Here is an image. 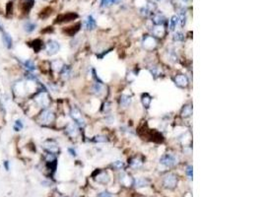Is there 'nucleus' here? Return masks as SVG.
Returning a JSON list of instances; mask_svg holds the SVG:
<instances>
[{
	"instance_id": "obj_8",
	"label": "nucleus",
	"mask_w": 263,
	"mask_h": 197,
	"mask_svg": "<svg viewBox=\"0 0 263 197\" xmlns=\"http://www.w3.org/2000/svg\"><path fill=\"white\" fill-rule=\"evenodd\" d=\"M143 46H144L145 49H154V47L156 46V41H155V38H154L153 37H151V36L145 37L144 41H143Z\"/></svg>"
},
{
	"instance_id": "obj_18",
	"label": "nucleus",
	"mask_w": 263,
	"mask_h": 197,
	"mask_svg": "<svg viewBox=\"0 0 263 197\" xmlns=\"http://www.w3.org/2000/svg\"><path fill=\"white\" fill-rule=\"evenodd\" d=\"M131 98L129 97V96H126V95H122L121 98H120V104H121L122 107L126 108L128 107L129 104H131Z\"/></svg>"
},
{
	"instance_id": "obj_29",
	"label": "nucleus",
	"mask_w": 263,
	"mask_h": 197,
	"mask_svg": "<svg viewBox=\"0 0 263 197\" xmlns=\"http://www.w3.org/2000/svg\"><path fill=\"white\" fill-rule=\"evenodd\" d=\"M23 127H24V124H23V122H22L21 120H16L15 121V123H14V130L15 131H20Z\"/></svg>"
},
{
	"instance_id": "obj_4",
	"label": "nucleus",
	"mask_w": 263,
	"mask_h": 197,
	"mask_svg": "<svg viewBox=\"0 0 263 197\" xmlns=\"http://www.w3.org/2000/svg\"><path fill=\"white\" fill-rule=\"evenodd\" d=\"M160 163L164 165L165 167H172L176 164V159L175 156H172L171 154H166L162 156V158L160 159Z\"/></svg>"
},
{
	"instance_id": "obj_11",
	"label": "nucleus",
	"mask_w": 263,
	"mask_h": 197,
	"mask_svg": "<svg viewBox=\"0 0 263 197\" xmlns=\"http://www.w3.org/2000/svg\"><path fill=\"white\" fill-rule=\"evenodd\" d=\"M96 181L100 183H104V184H106V183H108L109 181V177L106 173H100L97 176Z\"/></svg>"
},
{
	"instance_id": "obj_36",
	"label": "nucleus",
	"mask_w": 263,
	"mask_h": 197,
	"mask_svg": "<svg viewBox=\"0 0 263 197\" xmlns=\"http://www.w3.org/2000/svg\"><path fill=\"white\" fill-rule=\"evenodd\" d=\"M150 71H151V73H152L154 76H158L159 71H158V68H157V67H153V69H150Z\"/></svg>"
},
{
	"instance_id": "obj_24",
	"label": "nucleus",
	"mask_w": 263,
	"mask_h": 197,
	"mask_svg": "<svg viewBox=\"0 0 263 197\" xmlns=\"http://www.w3.org/2000/svg\"><path fill=\"white\" fill-rule=\"evenodd\" d=\"M24 29L27 33H32L35 29V24L32 23V22H27L24 25Z\"/></svg>"
},
{
	"instance_id": "obj_42",
	"label": "nucleus",
	"mask_w": 263,
	"mask_h": 197,
	"mask_svg": "<svg viewBox=\"0 0 263 197\" xmlns=\"http://www.w3.org/2000/svg\"><path fill=\"white\" fill-rule=\"evenodd\" d=\"M60 197H66V196H60Z\"/></svg>"
},
{
	"instance_id": "obj_9",
	"label": "nucleus",
	"mask_w": 263,
	"mask_h": 197,
	"mask_svg": "<svg viewBox=\"0 0 263 197\" xmlns=\"http://www.w3.org/2000/svg\"><path fill=\"white\" fill-rule=\"evenodd\" d=\"M175 82H176V84L180 87H186L188 85V78L185 75H177L175 78Z\"/></svg>"
},
{
	"instance_id": "obj_1",
	"label": "nucleus",
	"mask_w": 263,
	"mask_h": 197,
	"mask_svg": "<svg viewBox=\"0 0 263 197\" xmlns=\"http://www.w3.org/2000/svg\"><path fill=\"white\" fill-rule=\"evenodd\" d=\"M163 183L164 185L166 186L169 189H173L176 186V183H177V178L175 174L172 173H168L166 176L164 177L163 179Z\"/></svg>"
},
{
	"instance_id": "obj_16",
	"label": "nucleus",
	"mask_w": 263,
	"mask_h": 197,
	"mask_svg": "<svg viewBox=\"0 0 263 197\" xmlns=\"http://www.w3.org/2000/svg\"><path fill=\"white\" fill-rule=\"evenodd\" d=\"M180 22V19H178V16L176 15H173L171 20H170V25H169V28H170V31H175V29L176 28V26Z\"/></svg>"
},
{
	"instance_id": "obj_37",
	"label": "nucleus",
	"mask_w": 263,
	"mask_h": 197,
	"mask_svg": "<svg viewBox=\"0 0 263 197\" xmlns=\"http://www.w3.org/2000/svg\"><path fill=\"white\" fill-rule=\"evenodd\" d=\"M68 151H69V153H70V154L72 155V156H76V151L73 150V149L70 148V149H68Z\"/></svg>"
},
{
	"instance_id": "obj_25",
	"label": "nucleus",
	"mask_w": 263,
	"mask_h": 197,
	"mask_svg": "<svg viewBox=\"0 0 263 197\" xmlns=\"http://www.w3.org/2000/svg\"><path fill=\"white\" fill-rule=\"evenodd\" d=\"M142 166V162L137 159V158H134V159H132L130 161V167L133 168V169H137V168H140Z\"/></svg>"
},
{
	"instance_id": "obj_27",
	"label": "nucleus",
	"mask_w": 263,
	"mask_h": 197,
	"mask_svg": "<svg viewBox=\"0 0 263 197\" xmlns=\"http://www.w3.org/2000/svg\"><path fill=\"white\" fill-rule=\"evenodd\" d=\"M61 74L62 77L64 79H67L70 75V67L69 66H63V68L61 69Z\"/></svg>"
},
{
	"instance_id": "obj_33",
	"label": "nucleus",
	"mask_w": 263,
	"mask_h": 197,
	"mask_svg": "<svg viewBox=\"0 0 263 197\" xmlns=\"http://www.w3.org/2000/svg\"><path fill=\"white\" fill-rule=\"evenodd\" d=\"M94 140H95L96 142H106V137H105V136H96Z\"/></svg>"
},
{
	"instance_id": "obj_23",
	"label": "nucleus",
	"mask_w": 263,
	"mask_h": 197,
	"mask_svg": "<svg viewBox=\"0 0 263 197\" xmlns=\"http://www.w3.org/2000/svg\"><path fill=\"white\" fill-rule=\"evenodd\" d=\"M64 64L62 61L60 60H54L52 61V68L55 70V71H61V69L63 68Z\"/></svg>"
},
{
	"instance_id": "obj_13",
	"label": "nucleus",
	"mask_w": 263,
	"mask_h": 197,
	"mask_svg": "<svg viewBox=\"0 0 263 197\" xmlns=\"http://www.w3.org/2000/svg\"><path fill=\"white\" fill-rule=\"evenodd\" d=\"M87 30H94L96 28V21L93 18V16H88L87 20L85 22Z\"/></svg>"
},
{
	"instance_id": "obj_39",
	"label": "nucleus",
	"mask_w": 263,
	"mask_h": 197,
	"mask_svg": "<svg viewBox=\"0 0 263 197\" xmlns=\"http://www.w3.org/2000/svg\"><path fill=\"white\" fill-rule=\"evenodd\" d=\"M117 0H113V2H117Z\"/></svg>"
},
{
	"instance_id": "obj_7",
	"label": "nucleus",
	"mask_w": 263,
	"mask_h": 197,
	"mask_svg": "<svg viewBox=\"0 0 263 197\" xmlns=\"http://www.w3.org/2000/svg\"><path fill=\"white\" fill-rule=\"evenodd\" d=\"M71 117L73 118L74 121L76 122L79 126H84V125H85V120L83 119L81 112H80V111L78 108H72V111H71Z\"/></svg>"
},
{
	"instance_id": "obj_40",
	"label": "nucleus",
	"mask_w": 263,
	"mask_h": 197,
	"mask_svg": "<svg viewBox=\"0 0 263 197\" xmlns=\"http://www.w3.org/2000/svg\"><path fill=\"white\" fill-rule=\"evenodd\" d=\"M182 1H185V2H186V1H189V0H182Z\"/></svg>"
},
{
	"instance_id": "obj_31",
	"label": "nucleus",
	"mask_w": 263,
	"mask_h": 197,
	"mask_svg": "<svg viewBox=\"0 0 263 197\" xmlns=\"http://www.w3.org/2000/svg\"><path fill=\"white\" fill-rule=\"evenodd\" d=\"M113 3V0H101V4L102 7H108Z\"/></svg>"
},
{
	"instance_id": "obj_26",
	"label": "nucleus",
	"mask_w": 263,
	"mask_h": 197,
	"mask_svg": "<svg viewBox=\"0 0 263 197\" xmlns=\"http://www.w3.org/2000/svg\"><path fill=\"white\" fill-rule=\"evenodd\" d=\"M147 184H148V181L145 178H139L135 181L136 187H143V186H146Z\"/></svg>"
},
{
	"instance_id": "obj_30",
	"label": "nucleus",
	"mask_w": 263,
	"mask_h": 197,
	"mask_svg": "<svg viewBox=\"0 0 263 197\" xmlns=\"http://www.w3.org/2000/svg\"><path fill=\"white\" fill-rule=\"evenodd\" d=\"M178 19H180V26H181V27H183V26L185 25V23H186V17H185V15L183 14V13H182L181 16L178 17Z\"/></svg>"
},
{
	"instance_id": "obj_19",
	"label": "nucleus",
	"mask_w": 263,
	"mask_h": 197,
	"mask_svg": "<svg viewBox=\"0 0 263 197\" xmlns=\"http://www.w3.org/2000/svg\"><path fill=\"white\" fill-rule=\"evenodd\" d=\"M93 91L96 95L100 96L102 94V92H104V86H102V84H101V83L97 82V83H95V85H94V87H93Z\"/></svg>"
},
{
	"instance_id": "obj_32",
	"label": "nucleus",
	"mask_w": 263,
	"mask_h": 197,
	"mask_svg": "<svg viewBox=\"0 0 263 197\" xmlns=\"http://www.w3.org/2000/svg\"><path fill=\"white\" fill-rule=\"evenodd\" d=\"M113 167L117 169H121L123 167V163L121 161H115L113 163Z\"/></svg>"
},
{
	"instance_id": "obj_6",
	"label": "nucleus",
	"mask_w": 263,
	"mask_h": 197,
	"mask_svg": "<svg viewBox=\"0 0 263 197\" xmlns=\"http://www.w3.org/2000/svg\"><path fill=\"white\" fill-rule=\"evenodd\" d=\"M43 148L46 149L48 153H50V154H56V153L59 151L58 145H57V143L55 141H53V140H47V141L44 142Z\"/></svg>"
},
{
	"instance_id": "obj_21",
	"label": "nucleus",
	"mask_w": 263,
	"mask_h": 197,
	"mask_svg": "<svg viewBox=\"0 0 263 197\" xmlns=\"http://www.w3.org/2000/svg\"><path fill=\"white\" fill-rule=\"evenodd\" d=\"M24 66L28 69L30 72H33V71H35V65L34 63V61H32L31 59H28V60L24 61Z\"/></svg>"
},
{
	"instance_id": "obj_14",
	"label": "nucleus",
	"mask_w": 263,
	"mask_h": 197,
	"mask_svg": "<svg viewBox=\"0 0 263 197\" xmlns=\"http://www.w3.org/2000/svg\"><path fill=\"white\" fill-rule=\"evenodd\" d=\"M66 131H67V134L71 137H76L78 135V129L74 124H69Z\"/></svg>"
},
{
	"instance_id": "obj_17",
	"label": "nucleus",
	"mask_w": 263,
	"mask_h": 197,
	"mask_svg": "<svg viewBox=\"0 0 263 197\" xmlns=\"http://www.w3.org/2000/svg\"><path fill=\"white\" fill-rule=\"evenodd\" d=\"M191 115H192V108H191V106H189V104H187V106H185L183 108H182L181 111V115L182 117H189Z\"/></svg>"
},
{
	"instance_id": "obj_41",
	"label": "nucleus",
	"mask_w": 263,
	"mask_h": 197,
	"mask_svg": "<svg viewBox=\"0 0 263 197\" xmlns=\"http://www.w3.org/2000/svg\"><path fill=\"white\" fill-rule=\"evenodd\" d=\"M157 1H162V0H157Z\"/></svg>"
},
{
	"instance_id": "obj_5",
	"label": "nucleus",
	"mask_w": 263,
	"mask_h": 197,
	"mask_svg": "<svg viewBox=\"0 0 263 197\" xmlns=\"http://www.w3.org/2000/svg\"><path fill=\"white\" fill-rule=\"evenodd\" d=\"M59 49H60L59 43L55 41H48L46 43V53L48 55H53V54L57 53V51L59 50Z\"/></svg>"
},
{
	"instance_id": "obj_12",
	"label": "nucleus",
	"mask_w": 263,
	"mask_h": 197,
	"mask_svg": "<svg viewBox=\"0 0 263 197\" xmlns=\"http://www.w3.org/2000/svg\"><path fill=\"white\" fill-rule=\"evenodd\" d=\"M2 42L4 43V46L8 49H10L12 46V38L10 37V35L7 34V33H3L2 35Z\"/></svg>"
},
{
	"instance_id": "obj_22",
	"label": "nucleus",
	"mask_w": 263,
	"mask_h": 197,
	"mask_svg": "<svg viewBox=\"0 0 263 197\" xmlns=\"http://www.w3.org/2000/svg\"><path fill=\"white\" fill-rule=\"evenodd\" d=\"M151 102H152V98L150 97L148 94H144L142 96V104L145 108H149Z\"/></svg>"
},
{
	"instance_id": "obj_10",
	"label": "nucleus",
	"mask_w": 263,
	"mask_h": 197,
	"mask_svg": "<svg viewBox=\"0 0 263 197\" xmlns=\"http://www.w3.org/2000/svg\"><path fill=\"white\" fill-rule=\"evenodd\" d=\"M120 181H121V183L123 185H125V186H130L131 184L134 181H132V178H131V177L130 176H128L127 173H122V174H120Z\"/></svg>"
},
{
	"instance_id": "obj_3",
	"label": "nucleus",
	"mask_w": 263,
	"mask_h": 197,
	"mask_svg": "<svg viewBox=\"0 0 263 197\" xmlns=\"http://www.w3.org/2000/svg\"><path fill=\"white\" fill-rule=\"evenodd\" d=\"M35 103L42 108H46L48 104H50V98H48V95L46 92H41V93H39V95L35 98Z\"/></svg>"
},
{
	"instance_id": "obj_15",
	"label": "nucleus",
	"mask_w": 263,
	"mask_h": 197,
	"mask_svg": "<svg viewBox=\"0 0 263 197\" xmlns=\"http://www.w3.org/2000/svg\"><path fill=\"white\" fill-rule=\"evenodd\" d=\"M165 17L163 16V15H161V14H157V15H155L154 17H153V23L156 25V26H162L164 23H165Z\"/></svg>"
},
{
	"instance_id": "obj_34",
	"label": "nucleus",
	"mask_w": 263,
	"mask_h": 197,
	"mask_svg": "<svg viewBox=\"0 0 263 197\" xmlns=\"http://www.w3.org/2000/svg\"><path fill=\"white\" fill-rule=\"evenodd\" d=\"M186 173H187V176L189 177V178H192V167H191V166L187 167V169H186Z\"/></svg>"
},
{
	"instance_id": "obj_2",
	"label": "nucleus",
	"mask_w": 263,
	"mask_h": 197,
	"mask_svg": "<svg viewBox=\"0 0 263 197\" xmlns=\"http://www.w3.org/2000/svg\"><path fill=\"white\" fill-rule=\"evenodd\" d=\"M53 120H54V115H53L52 111H48V109L43 111L41 115H39V121L43 124H50Z\"/></svg>"
},
{
	"instance_id": "obj_35",
	"label": "nucleus",
	"mask_w": 263,
	"mask_h": 197,
	"mask_svg": "<svg viewBox=\"0 0 263 197\" xmlns=\"http://www.w3.org/2000/svg\"><path fill=\"white\" fill-rule=\"evenodd\" d=\"M99 197H111V194L108 191H104V192H102V193H100Z\"/></svg>"
},
{
	"instance_id": "obj_38",
	"label": "nucleus",
	"mask_w": 263,
	"mask_h": 197,
	"mask_svg": "<svg viewBox=\"0 0 263 197\" xmlns=\"http://www.w3.org/2000/svg\"><path fill=\"white\" fill-rule=\"evenodd\" d=\"M4 165H5V168H6V170H9V163H8V161H5Z\"/></svg>"
},
{
	"instance_id": "obj_28",
	"label": "nucleus",
	"mask_w": 263,
	"mask_h": 197,
	"mask_svg": "<svg viewBox=\"0 0 263 197\" xmlns=\"http://www.w3.org/2000/svg\"><path fill=\"white\" fill-rule=\"evenodd\" d=\"M173 39L176 42H182L184 39V35L180 32H176L175 35H173Z\"/></svg>"
},
{
	"instance_id": "obj_20",
	"label": "nucleus",
	"mask_w": 263,
	"mask_h": 197,
	"mask_svg": "<svg viewBox=\"0 0 263 197\" xmlns=\"http://www.w3.org/2000/svg\"><path fill=\"white\" fill-rule=\"evenodd\" d=\"M165 34V29L163 28V26H157L153 29V35L157 37H163Z\"/></svg>"
}]
</instances>
